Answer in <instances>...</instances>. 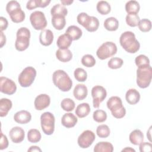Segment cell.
Wrapping results in <instances>:
<instances>
[{
  "label": "cell",
  "mask_w": 152,
  "mask_h": 152,
  "mask_svg": "<svg viewBox=\"0 0 152 152\" xmlns=\"http://www.w3.org/2000/svg\"><path fill=\"white\" fill-rule=\"evenodd\" d=\"M119 43L123 49L130 53H136L140 48V44L136 39L135 34L130 31L122 33L119 38Z\"/></svg>",
  "instance_id": "cell-1"
},
{
  "label": "cell",
  "mask_w": 152,
  "mask_h": 152,
  "mask_svg": "<svg viewBox=\"0 0 152 152\" xmlns=\"http://www.w3.org/2000/svg\"><path fill=\"white\" fill-rule=\"evenodd\" d=\"M52 81L56 87L62 91H68L72 86V81L64 70L55 71L52 75Z\"/></svg>",
  "instance_id": "cell-2"
},
{
  "label": "cell",
  "mask_w": 152,
  "mask_h": 152,
  "mask_svg": "<svg viewBox=\"0 0 152 152\" xmlns=\"http://www.w3.org/2000/svg\"><path fill=\"white\" fill-rule=\"evenodd\" d=\"M107 107L110 110L112 115L115 118L121 119L125 116L126 109L122 105V102L118 96H112L109 99L107 103Z\"/></svg>",
  "instance_id": "cell-3"
},
{
  "label": "cell",
  "mask_w": 152,
  "mask_h": 152,
  "mask_svg": "<svg viewBox=\"0 0 152 152\" xmlns=\"http://www.w3.org/2000/svg\"><path fill=\"white\" fill-rule=\"evenodd\" d=\"M152 78V69L147 65L138 68L137 70V84L139 87L145 88L149 86Z\"/></svg>",
  "instance_id": "cell-4"
},
{
  "label": "cell",
  "mask_w": 152,
  "mask_h": 152,
  "mask_svg": "<svg viewBox=\"0 0 152 152\" xmlns=\"http://www.w3.org/2000/svg\"><path fill=\"white\" fill-rule=\"evenodd\" d=\"M30 31L27 27H20L17 31V38L15 42V48L18 51L26 50L30 43Z\"/></svg>",
  "instance_id": "cell-5"
},
{
  "label": "cell",
  "mask_w": 152,
  "mask_h": 152,
  "mask_svg": "<svg viewBox=\"0 0 152 152\" xmlns=\"http://www.w3.org/2000/svg\"><path fill=\"white\" fill-rule=\"evenodd\" d=\"M36 76V70L32 66L25 68L20 74L18 81L23 87H28L33 83Z\"/></svg>",
  "instance_id": "cell-6"
},
{
  "label": "cell",
  "mask_w": 152,
  "mask_h": 152,
  "mask_svg": "<svg viewBox=\"0 0 152 152\" xmlns=\"http://www.w3.org/2000/svg\"><path fill=\"white\" fill-rule=\"evenodd\" d=\"M55 119L53 115L46 112L40 116V125L43 132L48 135H52L55 130Z\"/></svg>",
  "instance_id": "cell-7"
},
{
  "label": "cell",
  "mask_w": 152,
  "mask_h": 152,
  "mask_svg": "<svg viewBox=\"0 0 152 152\" xmlns=\"http://www.w3.org/2000/svg\"><path fill=\"white\" fill-rule=\"evenodd\" d=\"M117 52V46L112 42L103 43L97 50L96 55L101 60L109 58L115 55Z\"/></svg>",
  "instance_id": "cell-8"
},
{
  "label": "cell",
  "mask_w": 152,
  "mask_h": 152,
  "mask_svg": "<svg viewBox=\"0 0 152 152\" xmlns=\"http://www.w3.org/2000/svg\"><path fill=\"white\" fill-rule=\"evenodd\" d=\"M32 27L36 30H43L47 26V21L44 13L40 11L33 12L30 16Z\"/></svg>",
  "instance_id": "cell-9"
},
{
  "label": "cell",
  "mask_w": 152,
  "mask_h": 152,
  "mask_svg": "<svg viewBox=\"0 0 152 152\" xmlns=\"http://www.w3.org/2000/svg\"><path fill=\"white\" fill-rule=\"evenodd\" d=\"M91 94L93 97V107L98 108L100 103L106 99L107 92L103 86H95L91 89Z\"/></svg>",
  "instance_id": "cell-10"
},
{
  "label": "cell",
  "mask_w": 152,
  "mask_h": 152,
  "mask_svg": "<svg viewBox=\"0 0 152 152\" xmlns=\"http://www.w3.org/2000/svg\"><path fill=\"white\" fill-rule=\"evenodd\" d=\"M94 133L90 130L84 131L78 137L77 142L78 145L82 148L89 147L95 140Z\"/></svg>",
  "instance_id": "cell-11"
},
{
  "label": "cell",
  "mask_w": 152,
  "mask_h": 152,
  "mask_svg": "<svg viewBox=\"0 0 152 152\" xmlns=\"http://www.w3.org/2000/svg\"><path fill=\"white\" fill-rule=\"evenodd\" d=\"M17 86L12 80L5 77H0V91L4 94L12 95L15 93Z\"/></svg>",
  "instance_id": "cell-12"
},
{
  "label": "cell",
  "mask_w": 152,
  "mask_h": 152,
  "mask_svg": "<svg viewBox=\"0 0 152 152\" xmlns=\"http://www.w3.org/2000/svg\"><path fill=\"white\" fill-rule=\"evenodd\" d=\"M50 103V98L46 94L38 95L34 100V107L37 110H42L48 107Z\"/></svg>",
  "instance_id": "cell-13"
},
{
  "label": "cell",
  "mask_w": 152,
  "mask_h": 152,
  "mask_svg": "<svg viewBox=\"0 0 152 152\" xmlns=\"http://www.w3.org/2000/svg\"><path fill=\"white\" fill-rule=\"evenodd\" d=\"M9 135L13 142L20 143L24 140L25 132L22 128L20 126H14L10 131Z\"/></svg>",
  "instance_id": "cell-14"
},
{
  "label": "cell",
  "mask_w": 152,
  "mask_h": 152,
  "mask_svg": "<svg viewBox=\"0 0 152 152\" xmlns=\"http://www.w3.org/2000/svg\"><path fill=\"white\" fill-rule=\"evenodd\" d=\"M53 32L49 29H44L42 30L39 34V41L41 45L48 46L50 45L53 40Z\"/></svg>",
  "instance_id": "cell-15"
},
{
  "label": "cell",
  "mask_w": 152,
  "mask_h": 152,
  "mask_svg": "<svg viewBox=\"0 0 152 152\" xmlns=\"http://www.w3.org/2000/svg\"><path fill=\"white\" fill-rule=\"evenodd\" d=\"M14 121L20 124H26L28 123L31 119V113L24 110L16 112L14 115Z\"/></svg>",
  "instance_id": "cell-16"
},
{
  "label": "cell",
  "mask_w": 152,
  "mask_h": 152,
  "mask_svg": "<svg viewBox=\"0 0 152 152\" xmlns=\"http://www.w3.org/2000/svg\"><path fill=\"white\" fill-rule=\"evenodd\" d=\"M77 118L72 113H66L61 118L62 125L66 128L74 127L77 123Z\"/></svg>",
  "instance_id": "cell-17"
},
{
  "label": "cell",
  "mask_w": 152,
  "mask_h": 152,
  "mask_svg": "<svg viewBox=\"0 0 152 152\" xmlns=\"http://www.w3.org/2000/svg\"><path fill=\"white\" fill-rule=\"evenodd\" d=\"M11 21L15 23H19L23 21L25 19V13L21 7L15 8L8 12Z\"/></svg>",
  "instance_id": "cell-18"
},
{
  "label": "cell",
  "mask_w": 152,
  "mask_h": 152,
  "mask_svg": "<svg viewBox=\"0 0 152 152\" xmlns=\"http://www.w3.org/2000/svg\"><path fill=\"white\" fill-rule=\"evenodd\" d=\"M87 94V87L84 84H78L76 85L73 90L74 96L78 100H83L86 99Z\"/></svg>",
  "instance_id": "cell-19"
},
{
  "label": "cell",
  "mask_w": 152,
  "mask_h": 152,
  "mask_svg": "<svg viewBox=\"0 0 152 152\" xmlns=\"http://www.w3.org/2000/svg\"><path fill=\"white\" fill-rule=\"evenodd\" d=\"M126 102L132 105L137 104L140 100V94L135 88L129 89L125 94Z\"/></svg>",
  "instance_id": "cell-20"
},
{
  "label": "cell",
  "mask_w": 152,
  "mask_h": 152,
  "mask_svg": "<svg viewBox=\"0 0 152 152\" xmlns=\"http://www.w3.org/2000/svg\"><path fill=\"white\" fill-rule=\"evenodd\" d=\"M72 39L66 33L60 35L56 42V45L59 49H68L72 43Z\"/></svg>",
  "instance_id": "cell-21"
},
{
  "label": "cell",
  "mask_w": 152,
  "mask_h": 152,
  "mask_svg": "<svg viewBox=\"0 0 152 152\" xmlns=\"http://www.w3.org/2000/svg\"><path fill=\"white\" fill-rule=\"evenodd\" d=\"M56 57L59 61L62 62H67L72 58V53L68 49H58L56 52Z\"/></svg>",
  "instance_id": "cell-22"
},
{
  "label": "cell",
  "mask_w": 152,
  "mask_h": 152,
  "mask_svg": "<svg viewBox=\"0 0 152 152\" xmlns=\"http://www.w3.org/2000/svg\"><path fill=\"white\" fill-rule=\"evenodd\" d=\"M129 140L132 144L135 145H140L144 140L143 133L140 129H135L130 133Z\"/></svg>",
  "instance_id": "cell-23"
},
{
  "label": "cell",
  "mask_w": 152,
  "mask_h": 152,
  "mask_svg": "<svg viewBox=\"0 0 152 152\" xmlns=\"http://www.w3.org/2000/svg\"><path fill=\"white\" fill-rule=\"evenodd\" d=\"M65 33L68 34L72 40H77L80 39L83 34V32L81 28L74 25L69 26L67 28Z\"/></svg>",
  "instance_id": "cell-24"
},
{
  "label": "cell",
  "mask_w": 152,
  "mask_h": 152,
  "mask_svg": "<svg viewBox=\"0 0 152 152\" xmlns=\"http://www.w3.org/2000/svg\"><path fill=\"white\" fill-rule=\"evenodd\" d=\"M12 106V102L7 98H2L0 100V116H7Z\"/></svg>",
  "instance_id": "cell-25"
},
{
  "label": "cell",
  "mask_w": 152,
  "mask_h": 152,
  "mask_svg": "<svg viewBox=\"0 0 152 152\" xmlns=\"http://www.w3.org/2000/svg\"><path fill=\"white\" fill-rule=\"evenodd\" d=\"M90 112V106L87 103H83L78 104L75 109L76 115L80 118H83L87 116Z\"/></svg>",
  "instance_id": "cell-26"
},
{
  "label": "cell",
  "mask_w": 152,
  "mask_h": 152,
  "mask_svg": "<svg viewBox=\"0 0 152 152\" xmlns=\"http://www.w3.org/2000/svg\"><path fill=\"white\" fill-rule=\"evenodd\" d=\"M93 150L94 152H112L113 146L109 142L101 141L95 145Z\"/></svg>",
  "instance_id": "cell-27"
},
{
  "label": "cell",
  "mask_w": 152,
  "mask_h": 152,
  "mask_svg": "<svg viewBox=\"0 0 152 152\" xmlns=\"http://www.w3.org/2000/svg\"><path fill=\"white\" fill-rule=\"evenodd\" d=\"M50 2L49 0H30L27 2L26 8L29 10H32L37 7L45 8Z\"/></svg>",
  "instance_id": "cell-28"
},
{
  "label": "cell",
  "mask_w": 152,
  "mask_h": 152,
  "mask_svg": "<svg viewBox=\"0 0 152 152\" xmlns=\"http://www.w3.org/2000/svg\"><path fill=\"white\" fill-rule=\"evenodd\" d=\"M52 17L51 22L53 27L58 30H62L66 24L65 17L63 15H53Z\"/></svg>",
  "instance_id": "cell-29"
},
{
  "label": "cell",
  "mask_w": 152,
  "mask_h": 152,
  "mask_svg": "<svg viewBox=\"0 0 152 152\" xmlns=\"http://www.w3.org/2000/svg\"><path fill=\"white\" fill-rule=\"evenodd\" d=\"M103 26L104 28L110 31H116L119 27V21L118 20L113 17H110L109 18H107L104 21Z\"/></svg>",
  "instance_id": "cell-30"
},
{
  "label": "cell",
  "mask_w": 152,
  "mask_h": 152,
  "mask_svg": "<svg viewBox=\"0 0 152 152\" xmlns=\"http://www.w3.org/2000/svg\"><path fill=\"white\" fill-rule=\"evenodd\" d=\"M140 9V4L136 1H129L125 4V10L128 14H137Z\"/></svg>",
  "instance_id": "cell-31"
},
{
  "label": "cell",
  "mask_w": 152,
  "mask_h": 152,
  "mask_svg": "<svg viewBox=\"0 0 152 152\" xmlns=\"http://www.w3.org/2000/svg\"><path fill=\"white\" fill-rule=\"evenodd\" d=\"M96 9L99 13L102 15H107L111 11L110 4L105 1H100L97 2Z\"/></svg>",
  "instance_id": "cell-32"
},
{
  "label": "cell",
  "mask_w": 152,
  "mask_h": 152,
  "mask_svg": "<svg viewBox=\"0 0 152 152\" xmlns=\"http://www.w3.org/2000/svg\"><path fill=\"white\" fill-rule=\"evenodd\" d=\"M68 10L62 5L57 4L52 7L50 10V14L52 16L53 15H63L65 17L67 15Z\"/></svg>",
  "instance_id": "cell-33"
},
{
  "label": "cell",
  "mask_w": 152,
  "mask_h": 152,
  "mask_svg": "<svg viewBox=\"0 0 152 152\" xmlns=\"http://www.w3.org/2000/svg\"><path fill=\"white\" fill-rule=\"evenodd\" d=\"M41 134L38 129H31L27 132V140L30 142H38L41 140Z\"/></svg>",
  "instance_id": "cell-34"
},
{
  "label": "cell",
  "mask_w": 152,
  "mask_h": 152,
  "mask_svg": "<svg viewBox=\"0 0 152 152\" xmlns=\"http://www.w3.org/2000/svg\"><path fill=\"white\" fill-rule=\"evenodd\" d=\"M62 109L66 112H71L75 108V102L70 98H65L61 102Z\"/></svg>",
  "instance_id": "cell-35"
},
{
  "label": "cell",
  "mask_w": 152,
  "mask_h": 152,
  "mask_svg": "<svg viewBox=\"0 0 152 152\" xmlns=\"http://www.w3.org/2000/svg\"><path fill=\"white\" fill-rule=\"evenodd\" d=\"M110 129L106 125L102 124L97 126L96 129V133L99 137L102 138H105L110 135Z\"/></svg>",
  "instance_id": "cell-36"
},
{
  "label": "cell",
  "mask_w": 152,
  "mask_h": 152,
  "mask_svg": "<svg viewBox=\"0 0 152 152\" xmlns=\"http://www.w3.org/2000/svg\"><path fill=\"white\" fill-rule=\"evenodd\" d=\"M91 19V16L88 15L86 12H81L80 13L77 17V20L78 24L83 26L85 28L87 27L88 24H89Z\"/></svg>",
  "instance_id": "cell-37"
},
{
  "label": "cell",
  "mask_w": 152,
  "mask_h": 152,
  "mask_svg": "<svg viewBox=\"0 0 152 152\" xmlns=\"http://www.w3.org/2000/svg\"><path fill=\"white\" fill-rule=\"evenodd\" d=\"M74 75L77 81L79 82H84L87 78V72L81 68H77L75 69Z\"/></svg>",
  "instance_id": "cell-38"
},
{
  "label": "cell",
  "mask_w": 152,
  "mask_h": 152,
  "mask_svg": "<svg viewBox=\"0 0 152 152\" xmlns=\"http://www.w3.org/2000/svg\"><path fill=\"white\" fill-rule=\"evenodd\" d=\"M93 118L94 121L97 122L102 123L104 122L107 119V113L103 110H96L93 112Z\"/></svg>",
  "instance_id": "cell-39"
},
{
  "label": "cell",
  "mask_w": 152,
  "mask_h": 152,
  "mask_svg": "<svg viewBox=\"0 0 152 152\" xmlns=\"http://www.w3.org/2000/svg\"><path fill=\"white\" fill-rule=\"evenodd\" d=\"M81 64L86 67H92L96 64V59L93 55L86 54L82 57Z\"/></svg>",
  "instance_id": "cell-40"
},
{
  "label": "cell",
  "mask_w": 152,
  "mask_h": 152,
  "mask_svg": "<svg viewBox=\"0 0 152 152\" xmlns=\"http://www.w3.org/2000/svg\"><path fill=\"white\" fill-rule=\"evenodd\" d=\"M138 26L142 32H148L151 28V22L148 19L143 18L140 20Z\"/></svg>",
  "instance_id": "cell-41"
},
{
  "label": "cell",
  "mask_w": 152,
  "mask_h": 152,
  "mask_svg": "<svg viewBox=\"0 0 152 152\" xmlns=\"http://www.w3.org/2000/svg\"><path fill=\"white\" fill-rule=\"evenodd\" d=\"M126 23L130 27H136L140 21V17L137 14H127L126 16Z\"/></svg>",
  "instance_id": "cell-42"
},
{
  "label": "cell",
  "mask_w": 152,
  "mask_h": 152,
  "mask_svg": "<svg viewBox=\"0 0 152 152\" xmlns=\"http://www.w3.org/2000/svg\"><path fill=\"white\" fill-rule=\"evenodd\" d=\"M123 64H124V61L121 58L115 57V58H111L108 61L107 65L110 68L115 69L120 68L122 66Z\"/></svg>",
  "instance_id": "cell-43"
},
{
  "label": "cell",
  "mask_w": 152,
  "mask_h": 152,
  "mask_svg": "<svg viewBox=\"0 0 152 152\" xmlns=\"http://www.w3.org/2000/svg\"><path fill=\"white\" fill-rule=\"evenodd\" d=\"M135 62L138 68L150 65V60L147 56L144 55H140L135 59Z\"/></svg>",
  "instance_id": "cell-44"
},
{
  "label": "cell",
  "mask_w": 152,
  "mask_h": 152,
  "mask_svg": "<svg viewBox=\"0 0 152 152\" xmlns=\"http://www.w3.org/2000/svg\"><path fill=\"white\" fill-rule=\"evenodd\" d=\"M99 26V21L97 18L91 16V19L89 24L86 28V29L90 32H94L96 31Z\"/></svg>",
  "instance_id": "cell-45"
},
{
  "label": "cell",
  "mask_w": 152,
  "mask_h": 152,
  "mask_svg": "<svg viewBox=\"0 0 152 152\" xmlns=\"http://www.w3.org/2000/svg\"><path fill=\"white\" fill-rule=\"evenodd\" d=\"M140 151L141 152H147L151 151L152 150V144L151 142H141L140 144Z\"/></svg>",
  "instance_id": "cell-46"
},
{
  "label": "cell",
  "mask_w": 152,
  "mask_h": 152,
  "mask_svg": "<svg viewBox=\"0 0 152 152\" xmlns=\"http://www.w3.org/2000/svg\"><path fill=\"white\" fill-rule=\"evenodd\" d=\"M8 140L7 138V136L4 135L3 133L1 132V142H0V150H2L5 149L8 146Z\"/></svg>",
  "instance_id": "cell-47"
},
{
  "label": "cell",
  "mask_w": 152,
  "mask_h": 152,
  "mask_svg": "<svg viewBox=\"0 0 152 152\" xmlns=\"http://www.w3.org/2000/svg\"><path fill=\"white\" fill-rule=\"evenodd\" d=\"M8 25V22L7 20L3 17H0V26H1V31L7 29Z\"/></svg>",
  "instance_id": "cell-48"
},
{
  "label": "cell",
  "mask_w": 152,
  "mask_h": 152,
  "mask_svg": "<svg viewBox=\"0 0 152 152\" xmlns=\"http://www.w3.org/2000/svg\"><path fill=\"white\" fill-rule=\"evenodd\" d=\"M6 43V36L4 34L2 31H1V43H0V47L2 48L3 46Z\"/></svg>",
  "instance_id": "cell-49"
},
{
  "label": "cell",
  "mask_w": 152,
  "mask_h": 152,
  "mask_svg": "<svg viewBox=\"0 0 152 152\" xmlns=\"http://www.w3.org/2000/svg\"><path fill=\"white\" fill-rule=\"evenodd\" d=\"M28 151H42V150L36 145L31 146L27 150Z\"/></svg>",
  "instance_id": "cell-50"
},
{
  "label": "cell",
  "mask_w": 152,
  "mask_h": 152,
  "mask_svg": "<svg viewBox=\"0 0 152 152\" xmlns=\"http://www.w3.org/2000/svg\"><path fill=\"white\" fill-rule=\"evenodd\" d=\"M61 3H62L64 5H71V4L73 2V1H71V0H68V1L61 0Z\"/></svg>",
  "instance_id": "cell-51"
},
{
  "label": "cell",
  "mask_w": 152,
  "mask_h": 152,
  "mask_svg": "<svg viewBox=\"0 0 152 152\" xmlns=\"http://www.w3.org/2000/svg\"><path fill=\"white\" fill-rule=\"evenodd\" d=\"M122 151H134V152H135V150L131 147H126L125 148L123 149L122 150Z\"/></svg>",
  "instance_id": "cell-52"
},
{
  "label": "cell",
  "mask_w": 152,
  "mask_h": 152,
  "mask_svg": "<svg viewBox=\"0 0 152 152\" xmlns=\"http://www.w3.org/2000/svg\"><path fill=\"white\" fill-rule=\"evenodd\" d=\"M151 126H150V128H149V129H148V131H147V138H148V140H150V141L151 142V135H150V131H151Z\"/></svg>",
  "instance_id": "cell-53"
}]
</instances>
